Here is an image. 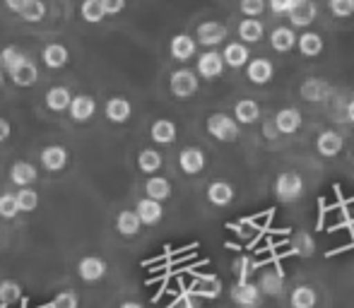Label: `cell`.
I'll use <instances>...</instances> for the list:
<instances>
[{
	"mask_svg": "<svg viewBox=\"0 0 354 308\" xmlns=\"http://www.w3.org/2000/svg\"><path fill=\"white\" fill-rule=\"evenodd\" d=\"M207 133L219 142H236L239 135H241V128H239V121L227 113H212L207 116Z\"/></svg>",
	"mask_w": 354,
	"mask_h": 308,
	"instance_id": "obj_1",
	"label": "cell"
},
{
	"mask_svg": "<svg viewBox=\"0 0 354 308\" xmlns=\"http://www.w3.org/2000/svg\"><path fill=\"white\" fill-rule=\"evenodd\" d=\"M275 195L280 202H294L304 195V178L294 171H284L275 181Z\"/></svg>",
	"mask_w": 354,
	"mask_h": 308,
	"instance_id": "obj_2",
	"label": "cell"
},
{
	"mask_svg": "<svg viewBox=\"0 0 354 308\" xmlns=\"http://www.w3.org/2000/svg\"><path fill=\"white\" fill-rule=\"evenodd\" d=\"M198 87H201L198 75L193 70H188V68H181V70L171 73V77H169V89H171V94L176 99H191L198 92Z\"/></svg>",
	"mask_w": 354,
	"mask_h": 308,
	"instance_id": "obj_3",
	"label": "cell"
},
{
	"mask_svg": "<svg viewBox=\"0 0 354 308\" xmlns=\"http://www.w3.org/2000/svg\"><path fill=\"white\" fill-rule=\"evenodd\" d=\"M261 299H263V291L258 285L253 282H246L241 280L239 285L232 287V301L241 308H258L261 306Z\"/></svg>",
	"mask_w": 354,
	"mask_h": 308,
	"instance_id": "obj_4",
	"label": "cell"
},
{
	"mask_svg": "<svg viewBox=\"0 0 354 308\" xmlns=\"http://www.w3.org/2000/svg\"><path fill=\"white\" fill-rule=\"evenodd\" d=\"M287 17H289V22H292L294 27L306 29L308 24H313V22H316V17H318L316 0H297V5H294L292 12H289Z\"/></svg>",
	"mask_w": 354,
	"mask_h": 308,
	"instance_id": "obj_5",
	"label": "cell"
},
{
	"mask_svg": "<svg viewBox=\"0 0 354 308\" xmlns=\"http://www.w3.org/2000/svg\"><path fill=\"white\" fill-rule=\"evenodd\" d=\"M196 39L205 48H217L227 39V27L222 22H203L196 32Z\"/></svg>",
	"mask_w": 354,
	"mask_h": 308,
	"instance_id": "obj_6",
	"label": "cell"
},
{
	"mask_svg": "<svg viewBox=\"0 0 354 308\" xmlns=\"http://www.w3.org/2000/svg\"><path fill=\"white\" fill-rule=\"evenodd\" d=\"M106 270H109L106 260H102V258H97V256H87L77 262V275H80V280H84V282H99L106 275Z\"/></svg>",
	"mask_w": 354,
	"mask_h": 308,
	"instance_id": "obj_7",
	"label": "cell"
},
{
	"mask_svg": "<svg viewBox=\"0 0 354 308\" xmlns=\"http://www.w3.org/2000/svg\"><path fill=\"white\" fill-rule=\"evenodd\" d=\"M224 56L217 51H205L201 58H198V75L205 79H217L224 70Z\"/></svg>",
	"mask_w": 354,
	"mask_h": 308,
	"instance_id": "obj_8",
	"label": "cell"
},
{
	"mask_svg": "<svg viewBox=\"0 0 354 308\" xmlns=\"http://www.w3.org/2000/svg\"><path fill=\"white\" fill-rule=\"evenodd\" d=\"M41 166L51 173H58L68 166V150L63 145H48L41 150Z\"/></svg>",
	"mask_w": 354,
	"mask_h": 308,
	"instance_id": "obj_9",
	"label": "cell"
},
{
	"mask_svg": "<svg viewBox=\"0 0 354 308\" xmlns=\"http://www.w3.org/2000/svg\"><path fill=\"white\" fill-rule=\"evenodd\" d=\"M196 48H198V41L193 37H188V34H176V37L171 39V44H169V53H171V58L178 63L191 61V58L196 56Z\"/></svg>",
	"mask_w": 354,
	"mask_h": 308,
	"instance_id": "obj_10",
	"label": "cell"
},
{
	"mask_svg": "<svg viewBox=\"0 0 354 308\" xmlns=\"http://www.w3.org/2000/svg\"><path fill=\"white\" fill-rule=\"evenodd\" d=\"M178 166L188 176H198L205 169V154H203L201 147H186L178 154Z\"/></svg>",
	"mask_w": 354,
	"mask_h": 308,
	"instance_id": "obj_11",
	"label": "cell"
},
{
	"mask_svg": "<svg viewBox=\"0 0 354 308\" xmlns=\"http://www.w3.org/2000/svg\"><path fill=\"white\" fill-rule=\"evenodd\" d=\"M316 150L321 157H337L342 150H345V137L335 131H323L316 140Z\"/></svg>",
	"mask_w": 354,
	"mask_h": 308,
	"instance_id": "obj_12",
	"label": "cell"
},
{
	"mask_svg": "<svg viewBox=\"0 0 354 308\" xmlns=\"http://www.w3.org/2000/svg\"><path fill=\"white\" fill-rule=\"evenodd\" d=\"M68 113H71L73 121L77 123H87L89 118H94V113H97V102H94L89 94H77V97L73 99L71 108H68Z\"/></svg>",
	"mask_w": 354,
	"mask_h": 308,
	"instance_id": "obj_13",
	"label": "cell"
},
{
	"mask_svg": "<svg viewBox=\"0 0 354 308\" xmlns=\"http://www.w3.org/2000/svg\"><path fill=\"white\" fill-rule=\"evenodd\" d=\"M301 111L299 108H292V106H287V108H280L277 111V116H275V128H277V133H282V135H294V133L301 128Z\"/></svg>",
	"mask_w": 354,
	"mask_h": 308,
	"instance_id": "obj_14",
	"label": "cell"
},
{
	"mask_svg": "<svg viewBox=\"0 0 354 308\" xmlns=\"http://www.w3.org/2000/svg\"><path fill=\"white\" fill-rule=\"evenodd\" d=\"M8 77L12 79L17 87H34L39 79V68L34 66L32 58H27V61H22L17 68H12V70L8 73Z\"/></svg>",
	"mask_w": 354,
	"mask_h": 308,
	"instance_id": "obj_15",
	"label": "cell"
},
{
	"mask_svg": "<svg viewBox=\"0 0 354 308\" xmlns=\"http://www.w3.org/2000/svg\"><path fill=\"white\" fill-rule=\"evenodd\" d=\"M73 99H75V97L71 94V89L63 87V84H58V87H51V89H48L46 97H44V102H46V108H48V111L61 113V111H68V108H71Z\"/></svg>",
	"mask_w": 354,
	"mask_h": 308,
	"instance_id": "obj_16",
	"label": "cell"
},
{
	"mask_svg": "<svg viewBox=\"0 0 354 308\" xmlns=\"http://www.w3.org/2000/svg\"><path fill=\"white\" fill-rule=\"evenodd\" d=\"M39 178L37 173V166L29 162H15L12 166H10V181L15 183V186L19 188H29L34 181Z\"/></svg>",
	"mask_w": 354,
	"mask_h": 308,
	"instance_id": "obj_17",
	"label": "cell"
},
{
	"mask_svg": "<svg viewBox=\"0 0 354 308\" xmlns=\"http://www.w3.org/2000/svg\"><path fill=\"white\" fill-rule=\"evenodd\" d=\"M41 61H44V66L51 68V70H61V68H66L68 61H71V53H68V48L63 46V44H48L41 53Z\"/></svg>",
	"mask_w": 354,
	"mask_h": 308,
	"instance_id": "obj_18",
	"label": "cell"
},
{
	"mask_svg": "<svg viewBox=\"0 0 354 308\" xmlns=\"http://www.w3.org/2000/svg\"><path fill=\"white\" fill-rule=\"evenodd\" d=\"M207 200L212 202L214 207H227L234 202V186L227 181H212L207 186Z\"/></svg>",
	"mask_w": 354,
	"mask_h": 308,
	"instance_id": "obj_19",
	"label": "cell"
},
{
	"mask_svg": "<svg viewBox=\"0 0 354 308\" xmlns=\"http://www.w3.org/2000/svg\"><path fill=\"white\" fill-rule=\"evenodd\" d=\"M136 212H138V217L142 220V224H147V227H154L157 222H162V217H164L162 202L152 200V198H142V200L138 202Z\"/></svg>",
	"mask_w": 354,
	"mask_h": 308,
	"instance_id": "obj_20",
	"label": "cell"
},
{
	"mask_svg": "<svg viewBox=\"0 0 354 308\" xmlns=\"http://www.w3.org/2000/svg\"><path fill=\"white\" fill-rule=\"evenodd\" d=\"M149 137H152L157 145H171L176 140V123L169 121V118H159L149 128Z\"/></svg>",
	"mask_w": 354,
	"mask_h": 308,
	"instance_id": "obj_21",
	"label": "cell"
},
{
	"mask_svg": "<svg viewBox=\"0 0 354 308\" xmlns=\"http://www.w3.org/2000/svg\"><path fill=\"white\" fill-rule=\"evenodd\" d=\"M104 113H106V118L111 123H126L128 118H131V113H133V106H131V102H128V99L113 97V99H109V102H106Z\"/></svg>",
	"mask_w": 354,
	"mask_h": 308,
	"instance_id": "obj_22",
	"label": "cell"
},
{
	"mask_svg": "<svg viewBox=\"0 0 354 308\" xmlns=\"http://www.w3.org/2000/svg\"><path fill=\"white\" fill-rule=\"evenodd\" d=\"M297 46H299V51H301V56L318 58L323 53V48H326V44H323L321 34H316V32H304L301 37H299Z\"/></svg>",
	"mask_w": 354,
	"mask_h": 308,
	"instance_id": "obj_23",
	"label": "cell"
},
{
	"mask_svg": "<svg viewBox=\"0 0 354 308\" xmlns=\"http://www.w3.org/2000/svg\"><path fill=\"white\" fill-rule=\"evenodd\" d=\"M297 41H299V37H294V32L289 27H277V29H272V34H270V46H272V51H277V53H289L297 46Z\"/></svg>",
	"mask_w": 354,
	"mask_h": 308,
	"instance_id": "obj_24",
	"label": "cell"
},
{
	"mask_svg": "<svg viewBox=\"0 0 354 308\" xmlns=\"http://www.w3.org/2000/svg\"><path fill=\"white\" fill-rule=\"evenodd\" d=\"M275 75V68H272L270 61H266V58H256V61L248 63V79H251L253 84H268Z\"/></svg>",
	"mask_w": 354,
	"mask_h": 308,
	"instance_id": "obj_25",
	"label": "cell"
},
{
	"mask_svg": "<svg viewBox=\"0 0 354 308\" xmlns=\"http://www.w3.org/2000/svg\"><path fill=\"white\" fill-rule=\"evenodd\" d=\"M140 227H142V220L138 217L136 210H123L118 212L116 217V229L121 236H138L140 233Z\"/></svg>",
	"mask_w": 354,
	"mask_h": 308,
	"instance_id": "obj_26",
	"label": "cell"
},
{
	"mask_svg": "<svg viewBox=\"0 0 354 308\" xmlns=\"http://www.w3.org/2000/svg\"><path fill=\"white\" fill-rule=\"evenodd\" d=\"M145 193H147V198H152V200L164 202L171 198V183L164 176H149L147 183H145Z\"/></svg>",
	"mask_w": 354,
	"mask_h": 308,
	"instance_id": "obj_27",
	"label": "cell"
},
{
	"mask_svg": "<svg viewBox=\"0 0 354 308\" xmlns=\"http://www.w3.org/2000/svg\"><path fill=\"white\" fill-rule=\"evenodd\" d=\"M234 116H236V121L241 123V126H251V123H256L258 118H261V106H258L253 99H241V102H236V106H234Z\"/></svg>",
	"mask_w": 354,
	"mask_h": 308,
	"instance_id": "obj_28",
	"label": "cell"
},
{
	"mask_svg": "<svg viewBox=\"0 0 354 308\" xmlns=\"http://www.w3.org/2000/svg\"><path fill=\"white\" fill-rule=\"evenodd\" d=\"M224 63H227L229 68H243L248 66V58H251V53H248L246 44H227V48H224Z\"/></svg>",
	"mask_w": 354,
	"mask_h": 308,
	"instance_id": "obj_29",
	"label": "cell"
},
{
	"mask_svg": "<svg viewBox=\"0 0 354 308\" xmlns=\"http://www.w3.org/2000/svg\"><path fill=\"white\" fill-rule=\"evenodd\" d=\"M263 34H266L263 22L256 17L243 19V22L239 24V39H243V44H258L263 39Z\"/></svg>",
	"mask_w": 354,
	"mask_h": 308,
	"instance_id": "obj_30",
	"label": "cell"
},
{
	"mask_svg": "<svg viewBox=\"0 0 354 308\" xmlns=\"http://www.w3.org/2000/svg\"><path fill=\"white\" fill-rule=\"evenodd\" d=\"M316 304H318V294L313 287L299 285L292 291V308H316Z\"/></svg>",
	"mask_w": 354,
	"mask_h": 308,
	"instance_id": "obj_31",
	"label": "cell"
},
{
	"mask_svg": "<svg viewBox=\"0 0 354 308\" xmlns=\"http://www.w3.org/2000/svg\"><path fill=\"white\" fill-rule=\"evenodd\" d=\"M328 94H330V87L326 82H321V79H306L301 84V97L306 102H323Z\"/></svg>",
	"mask_w": 354,
	"mask_h": 308,
	"instance_id": "obj_32",
	"label": "cell"
},
{
	"mask_svg": "<svg viewBox=\"0 0 354 308\" xmlns=\"http://www.w3.org/2000/svg\"><path fill=\"white\" fill-rule=\"evenodd\" d=\"M162 164H164V159L157 150H142L138 154V169H140L142 173H157L159 169H162Z\"/></svg>",
	"mask_w": 354,
	"mask_h": 308,
	"instance_id": "obj_33",
	"label": "cell"
},
{
	"mask_svg": "<svg viewBox=\"0 0 354 308\" xmlns=\"http://www.w3.org/2000/svg\"><path fill=\"white\" fill-rule=\"evenodd\" d=\"M27 53L22 51V48L17 46H5L3 51H0V68H3L5 73H10L12 68H17L22 61H27Z\"/></svg>",
	"mask_w": 354,
	"mask_h": 308,
	"instance_id": "obj_34",
	"label": "cell"
},
{
	"mask_svg": "<svg viewBox=\"0 0 354 308\" xmlns=\"http://www.w3.org/2000/svg\"><path fill=\"white\" fill-rule=\"evenodd\" d=\"M80 15H82V19L89 24H99L106 17V12H104V8H102V0H82Z\"/></svg>",
	"mask_w": 354,
	"mask_h": 308,
	"instance_id": "obj_35",
	"label": "cell"
},
{
	"mask_svg": "<svg viewBox=\"0 0 354 308\" xmlns=\"http://www.w3.org/2000/svg\"><path fill=\"white\" fill-rule=\"evenodd\" d=\"M22 299V287L15 280H3L0 282V306H10L15 301Z\"/></svg>",
	"mask_w": 354,
	"mask_h": 308,
	"instance_id": "obj_36",
	"label": "cell"
},
{
	"mask_svg": "<svg viewBox=\"0 0 354 308\" xmlns=\"http://www.w3.org/2000/svg\"><path fill=\"white\" fill-rule=\"evenodd\" d=\"M19 17L24 19V22H41L44 17H46V5H44V0H29L27 8L19 12Z\"/></svg>",
	"mask_w": 354,
	"mask_h": 308,
	"instance_id": "obj_37",
	"label": "cell"
},
{
	"mask_svg": "<svg viewBox=\"0 0 354 308\" xmlns=\"http://www.w3.org/2000/svg\"><path fill=\"white\" fill-rule=\"evenodd\" d=\"M19 212L22 210H19L17 195H10V193L0 195V217H3V220H15Z\"/></svg>",
	"mask_w": 354,
	"mask_h": 308,
	"instance_id": "obj_38",
	"label": "cell"
},
{
	"mask_svg": "<svg viewBox=\"0 0 354 308\" xmlns=\"http://www.w3.org/2000/svg\"><path fill=\"white\" fill-rule=\"evenodd\" d=\"M17 202H19V210L22 212H34L39 207V193L32 191V188H19Z\"/></svg>",
	"mask_w": 354,
	"mask_h": 308,
	"instance_id": "obj_39",
	"label": "cell"
},
{
	"mask_svg": "<svg viewBox=\"0 0 354 308\" xmlns=\"http://www.w3.org/2000/svg\"><path fill=\"white\" fill-rule=\"evenodd\" d=\"M328 8H330V12L335 17L345 19L354 15V0H328Z\"/></svg>",
	"mask_w": 354,
	"mask_h": 308,
	"instance_id": "obj_40",
	"label": "cell"
},
{
	"mask_svg": "<svg viewBox=\"0 0 354 308\" xmlns=\"http://www.w3.org/2000/svg\"><path fill=\"white\" fill-rule=\"evenodd\" d=\"M261 291L270 296H280L282 294V277H275V275H263V280L258 282Z\"/></svg>",
	"mask_w": 354,
	"mask_h": 308,
	"instance_id": "obj_41",
	"label": "cell"
},
{
	"mask_svg": "<svg viewBox=\"0 0 354 308\" xmlns=\"http://www.w3.org/2000/svg\"><path fill=\"white\" fill-rule=\"evenodd\" d=\"M241 12L246 15V17H258V15L266 10L268 0H241Z\"/></svg>",
	"mask_w": 354,
	"mask_h": 308,
	"instance_id": "obj_42",
	"label": "cell"
},
{
	"mask_svg": "<svg viewBox=\"0 0 354 308\" xmlns=\"http://www.w3.org/2000/svg\"><path fill=\"white\" fill-rule=\"evenodd\" d=\"M77 294L75 291H58L51 308H77Z\"/></svg>",
	"mask_w": 354,
	"mask_h": 308,
	"instance_id": "obj_43",
	"label": "cell"
},
{
	"mask_svg": "<svg viewBox=\"0 0 354 308\" xmlns=\"http://www.w3.org/2000/svg\"><path fill=\"white\" fill-rule=\"evenodd\" d=\"M268 5H270V10L275 15H289L294 5H297V0H268Z\"/></svg>",
	"mask_w": 354,
	"mask_h": 308,
	"instance_id": "obj_44",
	"label": "cell"
},
{
	"mask_svg": "<svg viewBox=\"0 0 354 308\" xmlns=\"http://www.w3.org/2000/svg\"><path fill=\"white\" fill-rule=\"evenodd\" d=\"M102 8L106 15H121L126 10V0H102Z\"/></svg>",
	"mask_w": 354,
	"mask_h": 308,
	"instance_id": "obj_45",
	"label": "cell"
},
{
	"mask_svg": "<svg viewBox=\"0 0 354 308\" xmlns=\"http://www.w3.org/2000/svg\"><path fill=\"white\" fill-rule=\"evenodd\" d=\"M176 308H198V304H196V299H193L191 291H188V294H181V296H178Z\"/></svg>",
	"mask_w": 354,
	"mask_h": 308,
	"instance_id": "obj_46",
	"label": "cell"
},
{
	"mask_svg": "<svg viewBox=\"0 0 354 308\" xmlns=\"http://www.w3.org/2000/svg\"><path fill=\"white\" fill-rule=\"evenodd\" d=\"M10 135H12V126H10L8 118H0V142L10 140Z\"/></svg>",
	"mask_w": 354,
	"mask_h": 308,
	"instance_id": "obj_47",
	"label": "cell"
},
{
	"mask_svg": "<svg viewBox=\"0 0 354 308\" xmlns=\"http://www.w3.org/2000/svg\"><path fill=\"white\" fill-rule=\"evenodd\" d=\"M3 3H5V8H8V10H12V12L19 15L24 8H27L29 0H3Z\"/></svg>",
	"mask_w": 354,
	"mask_h": 308,
	"instance_id": "obj_48",
	"label": "cell"
},
{
	"mask_svg": "<svg viewBox=\"0 0 354 308\" xmlns=\"http://www.w3.org/2000/svg\"><path fill=\"white\" fill-rule=\"evenodd\" d=\"M347 118H350V121L354 123V99L350 104H347Z\"/></svg>",
	"mask_w": 354,
	"mask_h": 308,
	"instance_id": "obj_49",
	"label": "cell"
},
{
	"mask_svg": "<svg viewBox=\"0 0 354 308\" xmlns=\"http://www.w3.org/2000/svg\"><path fill=\"white\" fill-rule=\"evenodd\" d=\"M121 308H145V306L138 304V301H126V304H121Z\"/></svg>",
	"mask_w": 354,
	"mask_h": 308,
	"instance_id": "obj_50",
	"label": "cell"
},
{
	"mask_svg": "<svg viewBox=\"0 0 354 308\" xmlns=\"http://www.w3.org/2000/svg\"><path fill=\"white\" fill-rule=\"evenodd\" d=\"M3 82H5V70L0 68V87H3Z\"/></svg>",
	"mask_w": 354,
	"mask_h": 308,
	"instance_id": "obj_51",
	"label": "cell"
}]
</instances>
